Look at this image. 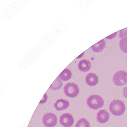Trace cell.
Here are the masks:
<instances>
[{
  "label": "cell",
  "mask_w": 127,
  "mask_h": 127,
  "mask_svg": "<svg viewBox=\"0 0 127 127\" xmlns=\"http://www.w3.org/2000/svg\"><path fill=\"white\" fill-rule=\"evenodd\" d=\"M64 90L66 95L71 98L77 96L79 92L78 85L72 83L66 84L64 87Z\"/></svg>",
  "instance_id": "cell-3"
},
{
  "label": "cell",
  "mask_w": 127,
  "mask_h": 127,
  "mask_svg": "<svg viewBox=\"0 0 127 127\" xmlns=\"http://www.w3.org/2000/svg\"><path fill=\"white\" fill-rule=\"evenodd\" d=\"M78 67L79 69L83 72H87L91 69V64L87 60H82L79 63Z\"/></svg>",
  "instance_id": "cell-10"
},
{
  "label": "cell",
  "mask_w": 127,
  "mask_h": 127,
  "mask_svg": "<svg viewBox=\"0 0 127 127\" xmlns=\"http://www.w3.org/2000/svg\"><path fill=\"white\" fill-rule=\"evenodd\" d=\"M63 85V83L59 79V77H57L53 83L50 86L49 88L52 90H57L61 88Z\"/></svg>",
  "instance_id": "cell-13"
},
{
  "label": "cell",
  "mask_w": 127,
  "mask_h": 127,
  "mask_svg": "<svg viewBox=\"0 0 127 127\" xmlns=\"http://www.w3.org/2000/svg\"></svg>",
  "instance_id": "cell-18"
},
{
  "label": "cell",
  "mask_w": 127,
  "mask_h": 127,
  "mask_svg": "<svg viewBox=\"0 0 127 127\" xmlns=\"http://www.w3.org/2000/svg\"><path fill=\"white\" fill-rule=\"evenodd\" d=\"M109 110L113 115L120 116L124 114L126 110L125 105L121 100L115 99L111 103L109 106Z\"/></svg>",
  "instance_id": "cell-1"
},
{
  "label": "cell",
  "mask_w": 127,
  "mask_h": 127,
  "mask_svg": "<svg viewBox=\"0 0 127 127\" xmlns=\"http://www.w3.org/2000/svg\"><path fill=\"white\" fill-rule=\"evenodd\" d=\"M72 73L71 71L68 68H65L59 75V78L64 81H68L71 79Z\"/></svg>",
  "instance_id": "cell-11"
},
{
  "label": "cell",
  "mask_w": 127,
  "mask_h": 127,
  "mask_svg": "<svg viewBox=\"0 0 127 127\" xmlns=\"http://www.w3.org/2000/svg\"><path fill=\"white\" fill-rule=\"evenodd\" d=\"M121 49L124 53H127V36L121 39L120 42Z\"/></svg>",
  "instance_id": "cell-15"
},
{
  "label": "cell",
  "mask_w": 127,
  "mask_h": 127,
  "mask_svg": "<svg viewBox=\"0 0 127 127\" xmlns=\"http://www.w3.org/2000/svg\"><path fill=\"white\" fill-rule=\"evenodd\" d=\"M55 108L58 111L65 110L69 106L68 101L63 99H58L54 104Z\"/></svg>",
  "instance_id": "cell-8"
},
{
  "label": "cell",
  "mask_w": 127,
  "mask_h": 127,
  "mask_svg": "<svg viewBox=\"0 0 127 127\" xmlns=\"http://www.w3.org/2000/svg\"><path fill=\"white\" fill-rule=\"evenodd\" d=\"M105 41L103 39L95 44L94 45L91 47V48L95 52H100L105 48Z\"/></svg>",
  "instance_id": "cell-12"
},
{
  "label": "cell",
  "mask_w": 127,
  "mask_h": 127,
  "mask_svg": "<svg viewBox=\"0 0 127 127\" xmlns=\"http://www.w3.org/2000/svg\"><path fill=\"white\" fill-rule=\"evenodd\" d=\"M86 82L89 86H96L98 83V77L95 74L89 73L86 76Z\"/></svg>",
  "instance_id": "cell-9"
},
{
  "label": "cell",
  "mask_w": 127,
  "mask_h": 127,
  "mask_svg": "<svg viewBox=\"0 0 127 127\" xmlns=\"http://www.w3.org/2000/svg\"><path fill=\"white\" fill-rule=\"evenodd\" d=\"M123 92L124 96L127 98V85L123 88Z\"/></svg>",
  "instance_id": "cell-17"
},
{
  "label": "cell",
  "mask_w": 127,
  "mask_h": 127,
  "mask_svg": "<svg viewBox=\"0 0 127 127\" xmlns=\"http://www.w3.org/2000/svg\"><path fill=\"white\" fill-rule=\"evenodd\" d=\"M42 120L43 124L46 127H54L57 124V116L53 113L45 114Z\"/></svg>",
  "instance_id": "cell-5"
},
{
  "label": "cell",
  "mask_w": 127,
  "mask_h": 127,
  "mask_svg": "<svg viewBox=\"0 0 127 127\" xmlns=\"http://www.w3.org/2000/svg\"><path fill=\"white\" fill-rule=\"evenodd\" d=\"M104 100L101 96L97 95H91L87 100V103L89 108L96 110L101 108L104 105Z\"/></svg>",
  "instance_id": "cell-2"
},
{
  "label": "cell",
  "mask_w": 127,
  "mask_h": 127,
  "mask_svg": "<svg viewBox=\"0 0 127 127\" xmlns=\"http://www.w3.org/2000/svg\"><path fill=\"white\" fill-rule=\"evenodd\" d=\"M75 127H90V125L86 119L82 118L78 121L75 125Z\"/></svg>",
  "instance_id": "cell-14"
},
{
  "label": "cell",
  "mask_w": 127,
  "mask_h": 127,
  "mask_svg": "<svg viewBox=\"0 0 127 127\" xmlns=\"http://www.w3.org/2000/svg\"><path fill=\"white\" fill-rule=\"evenodd\" d=\"M110 114L105 110H100L97 113L96 120L100 123H105L108 121Z\"/></svg>",
  "instance_id": "cell-7"
},
{
  "label": "cell",
  "mask_w": 127,
  "mask_h": 127,
  "mask_svg": "<svg viewBox=\"0 0 127 127\" xmlns=\"http://www.w3.org/2000/svg\"><path fill=\"white\" fill-rule=\"evenodd\" d=\"M120 35L119 37L120 38L124 37L126 35H127V28L123 30H121L120 31Z\"/></svg>",
  "instance_id": "cell-16"
},
{
  "label": "cell",
  "mask_w": 127,
  "mask_h": 127,
  "mask_svg": "<svg viewBox=\"0 0 127 127\" xmlns=\"http://www.w3.org/2000/svg\"><path fill=\"white\" fill-rule=\"evenodd\" d=\"M113 79L116 86H124L127 83V73L123 70L118 71L114 74Z\"/></svg>",
  "instance_id": "cell-4"
},
{
  "label": "cell",
  "mask_w": 127,
  "mask_h": 127,
  "mask_svg": "<svg viewBox=\"0 0 127 127\" xmlns=\"http://www.w3.org/2000/svg\"><path fill=\"white\" fill-rule=\"evenodd\" d=\"M60 123L62 125L65 127L72 126L74 123V119L70 113H64L60 118Z\"/></svg>",
  "instance_id": "cell-6"
}]
</instances>
